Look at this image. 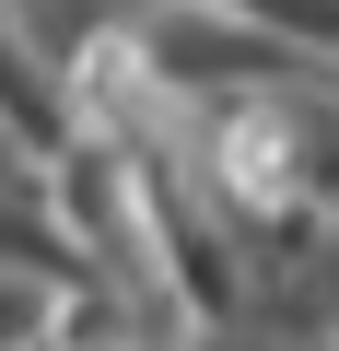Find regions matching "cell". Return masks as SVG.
Returning <instances> with one entry per match:
<instances>
[{"label":"cell","mask_w":339,"mask_h":351,"mask_svg":"<svg viewBox=\"0 0 339 351\" xmlns=\"http://www.w3.org/2000/svg\"><path fill=\"white\" fill-rule=\"evenodd\" d=\"M188 351H316V339H281V328H258V316H234V328H211V339H188Z\"/></svg>","instance_id":"cell-1"}]
</instances>
